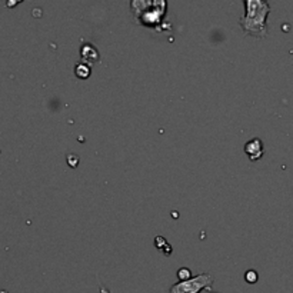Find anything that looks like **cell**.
I'll use <instances>...</instances> for the list:
<instances>
[{"label":"cell","instance_id":"cell-1","mask_svg":"<svg viewBox=\"0 0 293 293\" xmlns=\"http://www.w3.org/2000/svg\"><path fill=\"white\" fill-rule=\"evenodd\" d=\"M270 4L264 0H244V14L239 19V24L246 34L256 38H266L268 16Z\"/></svg>","mask_w":293,"mask_h":293},{"label":"cell","instance_id":"cell-2","mask_svg":"<svg viewBox=\"0 0 293 293\" xmlns=\"http://www.w3.org/2000/svg\"><path fill=\"white\" fill-rule=\"evenodd\" d=\"M168 3L164 0H133L130 3V10L134 22L146 28H158L166 16Z\"/></svg>","mask_w":293,"mask_h":293},{"label":"cell","instance_id":"cell-3","mask_svg":"<svg viewBox=\"0 0 293 293\" xmlns=\"http://www.w3.org/2000/svg\"><path fill=\"white\" fill-rule=\"evenodd\" d=\"M214 278L209 273H200L193 276L189 280L178 282L170 288L169 293H200L202 290H210Z\"/></svg>","mask_w":293,"mask_h":293},{"label":"cell","instance_id":"cell-4","mask_svg":"<svg viewBox=\"0 0 293 293\" xmlns=\"http://www.w3.org/2000/svg\"><path fill=\"white\" fill-rule=\"evenodd\" d=\"M244 152L246 154L249 156V159L252 160V162H256V160H259L260 158L263 156V143L260 139H252V140H249L246 144H244Z\"/></svg>","mask_w":293,"mask_h":293},{"label":"cell","instance_id":"cell-5","mask_svg":"<svg viewBox=\"0 0 293 293\" xmlns=\"http://www.w3.org/2000/svg\"><path fill=\"white\" fill-rule=\"evenodd\" d=\"M82 60L84 63H96L99 62V52L93 44H83L80 49Z\"/></svg>","mask_w":293,"mask_h":293},{"label":"cell","instance_id":"cell-6","mask_svg":"<svg viewBox=\"0 0 293 293\" xmlns=\"http://www.w3.org/2000/svg\"><path fill=\"white\" fill-rule=\"evenodd\" d=\"M92 69L90 66L84 62H80V63H76L74 66V74L79 78V79H88L90 76Z\"/></svg>","mask_w":293,"mask_h":293},{"label":"cell","instance_id":"cell-7","mask_svg":"<svg viewBox=\"0 0 293 293\" xmlns=\"http://www.w3.org/2000/svg\"><path fill=\"white\" fill-rule=\"evenodd\" d=\"M258 279H259V274H258V272L254 269H249L244 273V280L248 283H252L253 284V283L258 282Z\"/></svg>","mask_w":293,"mask_h":293},{"label":"cell","instance_id":"cell-8","mask_svg":"<svg viewBox=\"0 0 293 293\" xmlns=\"http://www.w3.org/2000/svg\"><path fill=\"white\" fill-rule=\"evenodd\" d=\"M178 278L180 279V282H183V280H189V279H192V273H190L189 269L183 268V269H179V270H178Z\"/></svg>","mask_w":293,"mask_h":293},{"label":"cell","instance_id":"cell-9","mask_svg":"<svg viewBox=\"0 0 293 293\" xmlns=\"http://www.w3.org/2000/svg\"><path fill=\"white\" fill-rule=\"evenodd\" d=\"M0 293H8V290H0Z\"/></svg>","mask_w":293,"mask_h":293}]
</instances>
